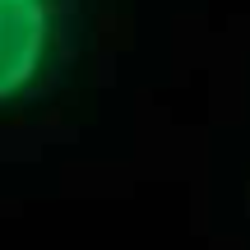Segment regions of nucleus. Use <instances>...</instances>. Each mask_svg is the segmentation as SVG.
Wrapping results in <instances>:
<instances>
[{"label":"nucleus","instance_id":"obj_1","mask_svg":"<svg viewBox=\"0 0 250 250\" xmlns=\"http://www.w3.org/2000/svg\"><path fill=\"white\" fill-rule=\"evenodd\" d=\"M51 51L46 0H0V102H14L37 83Z\"/></svg>","mask_w":250,"mask_h":250}]
</instances>
